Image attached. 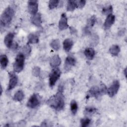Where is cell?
Instances as JSON below:
<instances>
[{
  "label": "cell",
  "mask_w": 127,
  "mask_h": 127,
  "mask_svg": "<svg viewBox=\"0 0 127 127\" xmlns=\"http://www.w3.org/2000/svg\"><path fill=\"white\" fill-rule=\"evenodd\" d=\"M46 103L49 106L56 111L62 110L64 106V97L63 92L58 91L56 94L49 98Z\"/></svg>",
  "instance_id": "1"
},
{
  "label": "cell",
  "mask_w": 127,
  "mask_h": 127,
  "mask_svg": "<svg viewBox=\"0 0 127 127\" xmlns=\"http://www.w3.org/2000/svg\"><path fill=\"white\" fill-rule=\"evenodd\" d=\"M115 21V16L113 14H110L107 15L105 22L104 23V27L105 29H109L114 23Z\"/></svg>",
  "instance_id": "12"
},
{
  "label": "cell",
  "mask_w": 127,
  "mask_h": 127,
  "mask_svg": "<svg viewBox=\"0 0 127 127\" xmlns=\"http://www.w3.org/2000/svg\"><path fill=\"white\" fill-rule=\"evenodd\" d=\"M32 73L34 76H39L40 74V68L38 66L34 67L32 70Z\"/></svg>",
  "instance_id": "31"
},
{
  "label": "cell",
  "mask_w": 127,
  "mask_h": 127,
  "mask_svg": "<svg viewBox=\"0 0 127 127\" xmlns=\"http://www.w3.org/2000/svg\"><path fill=\"white\" fill-rule=\"evenodd\" d=\"M18 82V77L14 73H11L9 74V81L7 87V90L9 91L13 89L17 85Z\"/></svg>",
  "instance_id": "10"
},
{
  "label": "cell",
  "mask_w": 127,
  "mask_h": 127,
  "mask_svg": "<svg viewBox=\"0 0 127 127\" xmlns=\"http://www.w3.org/2000/svg\"><path fill=\"white\" fill-rule=\"evenodd\" d=\"M91 122V120L90 119L88 118H82L80 120V124H81V126L82 127H86L89 126Z\"/></svg>",
  "instance_id": "30"
},
{
  "label": "cell",
  "mask_w": 127,
  "mask_h": 127,
  "mask_svg": "<svg viewBox=\"0 0 127 127\" xmlns=\"http://www.w3.org/2000/svg\"><path fill=\"white\" fill-rule=\"evenodd\" d=\"M40 103V99L38 94L36 93L33 94L28 100L26 106L30 108H35L37 107Z\"/></svg>",
  "instance_id": "5"
},
{
  "label": "cell",
  "mask_w": 127,
  "mask_h": 127,
  "mask_svg": "<svg viewBox=\"0 0 127 127\" xmlns=\"http://www.w3.org/2000/svg\"><path fill=\"white\" fill-rule=\"evenodd\" d=\"M28 10L32 15L37 14L38 10V2L37 0H29L28 2Z\"/></svg>",
  "instance_id": "7"
},
{
  "label": "cell",
  "mask_w": 127,
  "mask_h": 127,
  "mask_svg": "<svg viewBox=\"0 0 127 127\" xmlns=\"http://www.w3.org/2000/svg\"><path fill=\"white\" fill-rule=\"evenodd\" d=\"M68 25L67 24V18L65 13L62 14L60 19L59 22V28L61 31L64 30L67 28Z\"/></svg>",
  "instance_id": "11"
},
{
  "label": "cell",
  "mask_w": 127,
  "mask_h": 127,
  "mask_svg": "<svg viewBox=\"0 0 127 127\" xmlns=\"http://www.w3.org/2000/svg\"><path fill=\"white\" fill-rule=\"evenodd\" d=\"M8 60L7 56L5 55H1L0 57V66L2 69H4L7 65Z\"/></svg>",
  "instance_id": "21"
},
{
  "label": "cell",
  "mask_w": 127,
  "mask_h": 127,
  "mask_svg": "<svg viewBox=\"0 0 127 127\" xmlns=\"http://www.w3.org/2000/svg\"><path fill=\"white\" fill-rule=\"evenodd\" d=\"M73 45V42L71 39L69 38L65 39L63 42V48L64 50L66 52H68L71 49Z\"/></svg>",
  "instance_id": "16"
},
{
  "label": "cell",
  "mask_w": 127,
  "mask_h": 127,
  "mask_svg": "<svg viewBox=\"0 0 127 127\" xmlns=\"http://www.w3.org/2000/svg\"><path fill=\"white\" fill-rule=\"evenodd\" d=\"M120 82L118 80H115L107 89V93L110 97L114 96L118 92L120 88Z\"/></svg>",
  "instance_id": "6"
},
{
  "label": "cell",
  "mask_w": 127,
  "mask_h": 127,
  "mask_svg": "<svg viewBox=\"0 0 127 127\" xmlns=\"http://www.w3.org/2000/svg\"><path fill=\"white\" fill-rule=\"evenodd\" d=\"M25 56L23 53H19L15 58V61L13 64V70L16 72H20L24 67Z\"/></svg>",
  "instance_id": "3"
},
{
  "label": "cell",
  "mask_w": 127,
  "mask_h": 127,
  "mask_svg": "<svg viewBox=\"0 0 127 127\" xmlns=\"http://www.w3.org/2000/svg\"><path fill=\"white\" fill-rule=\"evenodd\" d=\"M76 7V4L75 0H68L67 3L66 10L68 11H72Z\"/></svg>",
  "instance_id": "23"
},
{
  "label": "cell",
  "mask_w": 127,
  "mask_h": 127,
  "mask_svg": "<svg viewBox=\"0 0 127 127\" xmlns=\"http://www.w3.org/2000/svg\"><path fill=\"white\" fill-rule=\"evenodd\" d=\"M120 52V48L117 45H113L109 49L110 53L113 56H117Z\"/></svg>",
  "instance_id": "20"
},
{
  "label": "cell",
  "mask_w": 127,
  "mask_h": 127,
  "mask_svg": "<svg viewBox=\"0 0 127 127\" xmlns=\"http://www.w3.org/2000/svg\"><path fill=\"white\" fill-rule=\"evenodd\" d=\"M60 1L58 0H51L49 2V8L50 9H53L58 6Z\"/></svg>",
  "instance_id": "28"
},
{
  "label": "cell",
  "mask_w": 127,
  "mask_h": 127,
  "mask_svg": "<svg viewBox=\"0 0 127 127\" xmlns=\"http://www.w3.org/2000/svg\"><path fill=\"white\" fill-rule=\"evenodd\" d=\"M75 63H76V60L75 58L72 56H70V55L68 56L66 58L65 63H64V67L65 71H68V70H69L71 69V67H72L75 64Z\"/></svg>",
  "instance_id": "8"
},
{
  "label": "cell",
  "mask_w": 127,
  "mask_h": 127,
  "mask_svg": "<svg viewBox=\"0 0 127 127\" xmlns=\"http://www.w3.org/2000/svg\"><path fill=\"white\" fill-rule=\"evenodd\" d=\"M31 22L36 26L40 27L42 23L41 14L37 13V14L33 15L31 18Z\"/></svg>",
  "instance_id": "15"
},
{
  "label": "cell",
  "mask_w": 127,
  "mask_h": 127,
  "mask_svg": "<svg viewBox=\"0 0 127 127\" xmlns=\"http://www.w3.org/2000/svg\"><path fill=\"white\" fill-rule=\"evenodd\" d=\"M124 74H125V76H126V77H127V68H126L125 69H124Z\"/></svg>",
  "instance_id": "34"
},
{
  "label": "cell",
  "mask_w": 127,
  "mask_h": 127,
  "mask_svg": "<svg viewBox=\"0 0 127 127\" xmlns=\"http://www.w3.org/2000/svg\"><path fill=\"white\" fill-rule=\"evenodd\" d=\"M76 4V7L79 8H83L86 3V1L84 0H75Z\"/></svg>",
  "instance_id": "32"
},
{
  "label": "cell",
  "mask_w": 127,
  "mask_h": 127,
  "mask_svg": "<svg viewBox=\"0 0 127 127\" xmlns=\"http://www.w3.org/2000/svg\"><path fill=\"white\" fill-rule=\"evenodd\" d=\"M70 107L72 114L75 115L76 114L78 109V105L76 102L75 100H72L70 102Z\"/></svg>",
  "instance_id": "24"
},
{
  "label": "cell",
  "mask_w": 127,
  "mask_h": 127,
  "mask_svg": "<svg viewBox=\"0 0 127 127\" xmlns=\"http://www.w3.org/2000/svg\"><path fill=\"white\" fill-rule=\"evenodd\" d=\"M24 96V95L23 91L21 90H19L14 94L13 99L17 102H21L23 99Z\"/></svg>",
  "instance_id": "19"
},
{
  "label": "cell",
  "mask_w": 127,
  "mask_h": 127,
  "mask_svg": "<svg viewBox=\"0 0 127 127\" xmlns=\"http://www.w3.org/2000/svg\"><path fill=\"white\" fill-rule=\"evenodd\" d=\"M84 54L88 60H92L95 56V52L92 48H87L84 50Z\"/></svg>",
  "instance_id": "17"
},
{
  "label": "cell",
  "mask_w": 127,
  "mask_h": 127,
  "mask_svg": "<svg viewBox=\"0 0 127 127\" xmlns=\"http://www.w3.org/2000/svg\"><path fill=\"white\" fill-rule=\"evenodd\" d=\"M113 11V7L111 5H109L106 6H105L102 9V13L104 15H108L110 14H112Z\"/></svg>",
  "instance_id": "27"
},
{
  "label": "cell",
  "mask_w": 127,
  "mask_h": 127,
  "mask_svg": "<svg viewBox=\"0 0 127 127\" xmlns=\"http://www.w3.org/2000/svg\"><path fill=\"white\" fill-rule=\"evenodd\" d=\"M14 37V34L13 33H9L5 36L4 39V43L7 48H10L12 47Z\"/></svg>",
  "instance_id": "13"
},
{
  "label": "cell",
  "mask_w": 127,
  "mask_h": 127,
  "mask_svg": "<svg viewBox=\"0 0 127 127\" xmlns=\"http://www.w3.org/2000/svg\"><path fill=\"white\" fill-rule=\"evenodd\" d=\"M2 87H0V95H1L2 94Z\"/></svg>",
  "instance_id": "35"
},
{
  "label": "cell",
  "mask_w": 127,
  "mask_h": 127,
  "mask_svg": "<svg viewBox=\"0 0 127 127\" xmlns=\"http://www.w3.org/2000/svg\"><path fill=\"white\" fill-rule=\"evenodd\" d=\"M96 21V17L95 15H92L87 20V26L86 27L87 28L89 29L90 28L93 27Z\"/></svg>",
  "instance_id": "25"
},
{
  "label": "cell",
  "mask_w": 127,
  "mask_h": 127,
  "mask_svg": "<svg viewBox=\"0 0 127 127\" xmlns=\"http://www.w3.org/2000/svg\"><path fill=\"white\" fill-rule=\"evenodd\" d=\"M28 43L27 44H36L39 42L38 36L34 34L30 33L28 36Z\"/></svg>",
  "instance_id": "18"
},
{
  "label": "cell",
  "mask_w": 127,
  "mask_h": 127,
  "mask_svg": "<svg viewBox=\"0 0 127 127\" xmlns=\"http://www.w3.org/2000/svg\"><path fill=\"white\" fill-rule=\"evenodd\" d=\"M51 47L55 51H58L60 48V42L58 39H54L50 44Z\"/></svg>",
  "instance_id": "22"
},
{
  "label": "cell",
  "mask_w": 127,
  "mask_h": 127,
  "mask_svg": "<svg viewBox=\"0 0 127 127\" xmlns=\"http://www.w3.org/2000/svg\"><path fill=\"white\" fill-rule=\"evenodd\" d=\"M61 72L58 68H54L49 74V85L51 87H53L61 76Z\"/></svg>",
  "instance_id": "4"
},
{
  "label": "cell",
  "mask_w": 127,
  "mask_h": 127,
  "mask_svg": "<svg viewBox=\"0 0 127 127\" xmlns=\"http://www.w3.org/2000/svg\"><path fill=\"white\" fill-rule=\"evenodd\" d=\"M31 51V47L29 46V44H27L26 45L24 46V47L22 49V52L23 54L25 56H27L29 55Z\"/></svg>",
  "instance_id": "29"
},
{
  "label": "cell",
  "mask_w": 127,
  "mask_h": 127,
  "mask_svg": "<svg viewBox=\"0 0 127 127\" xmlns=\"http://www.w3.org/2000/svg\"><path fill=\"white\" fill-rule=\"evenodd\" d=\"M100 97L99 86H94L91 87L88 90L86 98L87 99H88L90 97H95L98 99V98H100Z\"/></svg>",
  "instance_id": "9"
},
{
  "label": "cell",
  "mask_w": 127,
  "mask_h": 127,
  "mask_svg": "<svg viewBox=\"0 0 127 127\" xmlns=\"http://www.w3.org/2000/svg\"><path fill=\"white\" fill-rule=\"evenodd\" d=\"M14 15V10L10 6L6 7L0 16L1 29L7 27L11 23Z\"/></svg>",
  "instance_id": "2"
},
{
  "label": "cell",
  "mask_w": 127,
  "mask_h": 127,
  "mask_svg": "<svg viewBox=\"0 0 127 127\" xmlns=\"http://www.w3.org/2000/svg\"><path fill=\"white\" fill-rule=\"evenodd\" d=\"M69 30L70 32V34L73 35V34H75L77 33L76 30L73 27H69Z\"/></svg>",
  "instance_id": "33"
},
{
  "label": "cell",
  "mask_w": 127,
  "mask_h": 127,
  "mask_svg": "<svg viewBox=\"0 0 127 127\" xmlns=\"http://www.w3.org/2000/svg\"><path fill=\"white\" fill-rule=\"evenodd\" d=\"M61 64V60L58 55L53 56L50 60V64L53 68L58 67Z\"/></svg>",
  "instance_id": "14"
},
{
  "label": "cell",
  "mask_w": 127,
  "mask_h": 127,
  "mask_svg": "<svg viewBox=\"0 0 127 127\" xmlns=\"http://www.w3.org/2000/svg\"><path fill=\"white\" fill-rule=\"evenodd\" d=\"M96 109L94 107H86L84 111L85 115H91L95 113Z\"/></svg>",
  "instance_id": "26"
}]
</instances>
